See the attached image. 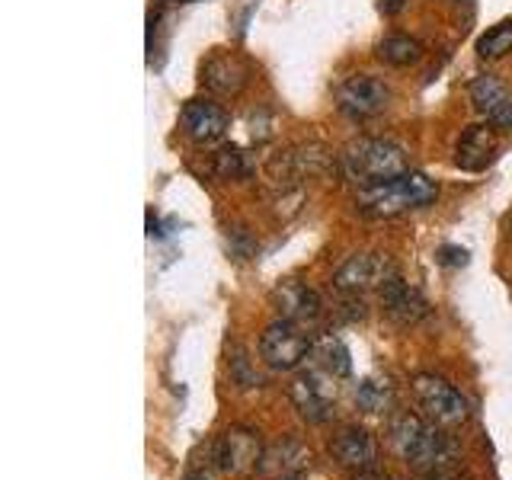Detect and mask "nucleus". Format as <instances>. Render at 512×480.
Segmentation results:
<instances>
[{
	"label": "nucleus",
	"instance_id": "f257e3e1",
	"mask_svg": "<svg viewBox=\"0 0 512 480\" xmlns=\"http://www.w3.org/2000/svg\"><path fill=\"white\" fill-rule=\"evenodd\" d=\"M388 442L394 452L404 458L410 468L420 474L448 477L458 464L455 442L436 429V423L420 420L416 413H394L388 423Z\"/></svg>",
	"mask_w": 512,
	"mask_h": 480
},
{
	"label": "nucleus",
	"instance_id": "f03ea898",
	"mask_svg": "<svg viewBox=\"0 0 512 480\" xmlns=\"http://www.w3.org/2000/svg\"><path fill=\"white\" fill-rule=\"evenodd\" d=\"M436 199H439V183L429 180L420 170H407L394 176V180L359 189L356 205L365 218H397L404 212H413V208L432 205Z\"/></svg>",
	"mask_w": 512,
	"mask_h": 480
},
{
	"label": "nucleus",
	"instance_id": "7ed1b4c3",
	"mask_svg": "<svg viewBox=\"0 0 512 480\" xmlns=\"http://www.w3.org/2000/svg\"><path fill=\"white\" fill-rule=\"evenodd\" d=\"M340 167L352 183H359V189H368L407 173V154L394 141L359 138L340 154Z\"/></svg>",
	"mask_w": 512,
	"mask_h": 480
},
{
	"label": "nucleus",
	"instance_id": "20e7f679",
	"mask_svg": "<svg viewBox=\"0 0 512 480\" xmlns=\"http://www.w3.org/2000/svg\"><path fill=\"white\" fill-rule=\"evenodd\" d=\"M311 349L314 343H311V336L304 333V327L292 324V320H285V317L272 320L260 336V356L266 359L269 368H276V372H292V368H298L311 356Z\"/></svg>",
	"mask_w": 512,
	"mask_h": 480
},
{
	"label": "nucleus",
	"instance_id": "39448f33",
	"mask_svg": "<svg viewBox=\"0 0 512 480\" xmlns=\"http://www.w3.org/2000/svg\"><path fill=\"white\" fill-rule=\"evenodd\" d=\"M413 394L416 404L426 410V416L436 426H461L468 420V400L461 397L455 384H448L439 375H416Z\"/></svg>",
	"mask_w": 512,
	"mask_h": 480
},
{
	"label": "nucleus",
	"instance_id": "423d86ee",
	"mask_svg": "<svg viewBox=\"0 0 512 480\" xmlns=\"http://www.w3.org/2000/svg\"><path fill=\"white\" fill-rule=\"evenodd\" d=\"M333 100H336V109L349 119H372L378 112L388 109L391 90L372 74H352L336 87Z\"/></svg>",
	"mask_w": 512,
	"mask_h": 480
},
{
	"label": "nucleus",
	"instance_id": "0eeeda50",
	"mask_svg": "<svg viewBox=\"0 0 512 480\" xmlns=\"http://www.w3.org/2000/svg\"><path fill=\"white\" fill-rule=\"evenodd\" d=\"M394 272H397L394 263L384 253H356L336 269L333 288L343 295H362V292H372V288H381Z\"/></svg>",
	"mask_w": 512,
	"mask_h": 480
},
{
	"label": "nucleus",
	"instance_id": "6e6552de",
	"mask_svg": "<svg viewBox=\"0 0 512 480\" xmlns=\"http://www.w3.org/2000/svg\"><path fill=\"white\" fill-rule=\"evenodd\" d=\"M212 458L218 464V471H224V474H250L256 468H263L266 452H263L260 436H256L253 429L234 426L215 442Z\"/></svg>",
	"mask_w": 512,
	"mask_h": 480
},
{
	"label": "nucleus",
	"instance_id": "1a4fd4ad",
	"mask_svg": "<svg viewBox=\"0 0 512 480\" xmlns=\"http://www.w3.org/2000/svg\"><path fill=\"white\" fill-rule=\"evenodd\" d=\"M292 400L298 413L308 423H324L333 413V400H336V378L327 375L324 368H308L292 381Z\"/></svg>",
	"mask_w": 512,
	"mask_h": 480
},
{
	"label": "nucleus",
	"instance_id": "9d476101",
	"mask_svg": "<svg viewBox=\"0 0 512 480\" xmlns=\"http://www.w3.org/2000/svg\"><path fill=\"white\" fill-rule=\"evenodd\" d=\"M378 301H381V311L388 314L397 327H413L429 314V304L426 298L416 292L410 282H404L394 272V276L378 288Z\"/></svg>",
	"mask_w": 512,
	"mask_h": 480
},
{
	"label": "nucleus",
	"instance_id": "9b49d317",
	"mask_svg": "<svg viewBox=\"0 0 512 480\" xmlns=\"http://www.w3.org/2000/svg\"><path fill=\"white\" fill-rule=\"evenodd\" d=\"M199 80L205 90L234 96L247 87L250 80V64L240 58L237 52H212L199 68Z\"/></svg>",
	"mask_w": 512,
	"mask_h": 480
},
{
	"label": "nucleus",
	"instance_id": "f8f14e48",
	"mask_svg": "<svg viewBox=\"0 0 512 480\" xmlns=\"http://www.w3.org/2000/svg\"><path fill=\"white\" fill-rule=\"evenodd\" d=\"M330 458L340 464L343 471L352 474H365V471H375V461H378V445L375 439L368 436L365 429L359 426H346L333 436L330 442Z\"/></svg>",
	"mask_w": 512,
	"mask_h": 480
},
{
	"label": "nucleus",
	"instance_id": "ddd939ff",
	"mask_svg": "<svg viewBox=\"0 0 512 480\" xmlns=\"http://www.w3.org/2000/svg\"><path fill=\"white\" fill-rule=\"evenodd\" d=\"M183 135L196 144H212L221 141L231 128V116L212 100H189L180 112Z\"/></svg>",
	"mask_w": 512,
	"mask_h": 480
},
{
	"label": "nucleus",
	"instance_id": "4468645a",
	"mask_svg": "<svg viewBox=\"0 0 512 480\" xmlns=\"http://www.w3.org/2000/svg\"><path fill=\"white\" fill-rule=\"evenodd\" d=\"M272 308L279 311V317L292 320V324H301V327L314 324V320L320 317V311H324L314 288H308L298 279H285L272 288Z\"/></svg>",
	"mask_w": 512,
	"mask_h": 480
},
{
	"label": "nucleus",
	"instance_id": "2eb2a0df",
	"mask_svg": "<svg viewBox=\"0 0 512 480\" xmlns=\"http://www.w3.org/2000/svg\"><path fill=\"white\" fill-rule=\"evenodd\" d=\"M471 103L474 109L493 125H512V90L500 77L480 74L471 84Z\"/></svg>",
	"mask_w": 512,
	"mask_h": 480
},
{
	"label": "nucleus",
	"instance_id": "dca6fc26",
	"mask_svg": "<svg viewBox=\"0 0 512 480\" xmlns=\"http://www.w3.org/2000/svg\"><path fill=\"white\" fill-rule=\"evenodd\" d=\"M496 148H500V141H496L490 125H468L455 144V164L468 173H480L493 164Z\"/></svg>",
	"mask_w": 512,
	"mask_h": 480
},
{
	"label": "nucleus",
	"instance_id": "f3484780",
	"mask_svg": "<svg viewBox=\"0 0 512 480\" xmlns=\"http://www.w3.org/2000/svg\"><path fill=\"white\" fill-rule=\"evenodd\" d=\"M375 55H378V61L391 64V68H410V64L423 58V45L413 36H400V32H394V36H384L378 42Z\"/></svg>",
	"mask_w": 512,
	"mask_h": 480
},
{
	"label": "nucleus",
	"instance_id": "a211bd4d",
	"mask_svg": "<svg viewBox=\"0 0 512 480\" xmlns=\"http://www.w3.org/2000/svg\"><path fill=\"white\" fill-rule=\"evenodd\" d=\"M311 356H314V365L324 368V372L333 378H346L352 372L349 349L343 346V340H336V336H320L311 349Z\"/></svg>",
	"mask_w": 512,
	"mask_h": 480
},
{
	"label": "nucleus",
	"instance_id": "6ab92c4d",
	"mask_svg": "<svg viewBox=\"0 0 512 480\" xmlns=\"http://www.w3.org/2000/svg\"><path fill=\"white\" fill-rule=\"evenodd\" d=\"M304 458H308V452L295 442V439H282V442H276L266 452V458H263V468L266 471H272V474H285V477H292L295 471H301L304 468Z\"/></svg>",
	"mask_w": 512,
	"mask_h": 480
},
{
	"label": "nucleus",
	"instance_id": "aec40b11",
	"mask_svg": "<svg viewBox=\"0 0 512 480\" xmlns=\"http://www.w3.org/2000/svg\"><path fill=\"white\" fill-rule=\"evenodd\" d=\"M477 55L484 58V61H496V58H503L512 52V20H503V23H496L490 26L484 36L477 39Z\"/></svg>",
	"mask_w": 512,
	"mask_h": 480
},
{
	"label": "nucleus",
	"instance_id": "412c9836",
	"mask_svg": "<svg viewBox=\"0 0 512 480\" xmlns=\"http://www.w3.org/2000/svg\"><path fill=\"white\" fill-rule=\"evenodd\" d=\"M391 397H394L391 381H381V378H365L356 388V404L365 413H381L384 407L391 404Z\"/></svg>",
	"mask_w": 512,
	"mask_h": 480
},
{
	"label": "nucleus",
	"instance_id": "4be33fe9",
	"mask_svg": "<svg viewBox=\"0 0 512 480\" xmlns=\"http://www.w3.org/2000/svg\"><path fill=\"white\" fill-rule=\"evenodd\" d=\"M212 170L218 180H240V176H247V160H244V151L240 148H221L215 151L212 157Z\"/></svg>",
	"mask_w": 512,
	"mask_h": 480
},
{
	"label": "nucleus",
	"instance_id": "5701e85b",
	"mask_svg": "<svg viewBox=\"0 0 512 480\" xmlns=\"http://www.w3.org/2000/svg\"><path fill=\"white\" fill-rule=\"evenodd\" d=\"M231 365V378L240 384V388H253V384H260V375L250 372V362L244 356V349H234V359H228Z\"/></svg>",
	"mask_w": 512,
	"mask_h": 480
},
{
	"label": "nucleus",
	"instance_id": "b1692460",
	"mask_svg": "<svg viewBox=\"0 0 512 480\" xmlns=\"http://www.w3.org/2000/svg\"><path fill=\"white\" fill-rule=\"evenodd\" d=\"M439 260L445 266H464V263H468V250H464V247H442Z\"/></svg>",
	"mask_w": 512,
	"mask_h": 480
},
{
	"label": "nucleus",
	"instance_id": "393cba45",
	"mask_svg": "<svg viewBox=\"0 0 512 480\" xmlns=\"http://www.w3.org/2000/svg\"><path fill=\"white\" fill-rule=\"evenodd\" d=\"M404 4H407V0H378V10H381V13H388V16H394V13L404 10Z\"/></svg>",
	"mask_w": 512,
	"mask_h": 480
},
{
	"label": "nucleus",
	"instance_id": "a878e982",
	"mask_svg": "<svg viewBox=\"0 0 512 480\" xmlns=\"http://www.w3.org/2000/svg\"><path fill=\"white\" fill-rule=\"evenodd\" d=\"M352 480H388V477H384V474H378V471H365V474H356V477H352Z\"/></svg>",
	"mask_w": 512,
	"mask_h": 480
},
{
	"label": "nucleus",
	"instance_id": "bb28decb",
	"mask_svg": "<svg viewBox=\"0 0 512 480\" xmlns=\"http://www.w3.org/2000/svg\"><path fill=\"white\" fill-rule=\"evenodd\" d=\"M420 480H445V477H436V474H423Z\"/></svg>",
	"mask_w": 512,
	"mask_h": 480
}]
</instances>
